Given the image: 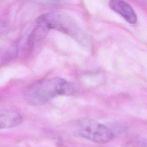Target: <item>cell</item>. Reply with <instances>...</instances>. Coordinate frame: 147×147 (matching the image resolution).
<instances>
[{"label": "cell", "mask_w": 147, "mask_h": 147, "mask_svg": "<svg viewBox=\"0 0 147 147\" xmlns=\"http://www.w3.org/2000/svg\"><path fill=\"white\" fill-rule=\"evenodd\" d=\"M74 91L72 84L59 77L47 78L30 86L25 91L26 101L40 105L60 95H71Z\"/></svg>", "instance_id": "obj_1"}, {"label": "cell", "mask_w": 147, "mask_h": 147, "mask_svg": "<svg viewBox=\"0 0 147 147\" xmlns=\"http://www.w3.org/2000/svg\"><path fill=\"white\" fill-rule=\"evenodd\" d=\"M74 128L79 136L99 144L107 142L114 137V134L109 127L90 118L76 120Z\"/></svg>", "instance_id": "obj_2"}, {"label": "cell", "mask_w": 147, "mask_h": 147, "mask_svg": "<svg viewBox=\"0 0 147 147\" xmlns=\"http://www.w3.org/2000/svg\"><path fill=\"white\" fill-rule=\"evenodd\" d=\"M38 24L44 25L47 29H53L70 36L79 38L80 30L76 24L68 15L53 13L43 15L37 20Z\"/></svg>", "instance_id": "obj_3"}, {"label": "cell", "mask_w": 147, "mask_h": 147, "mask_svg": "<svg viewBox=\"0 0 147 147\" xmlns=\"http://www.w3.org/2000/svg\"><path fill=\"white\" fill-rule=\"evenodd\" d=\"M110 8L121 16L128 23L134 24L137 22L136 14L132 7L123 0H110Z\"/></svg>", "instance_id": "obj_4"}, {"label": "cell", "mask_w": 147, "mask_h": 147, "mask_svg": "<svg viewBox=\"0 0 147 147\" xmlns=\"http://www.w3.org/2000/svg\"><path fill=\"white\" fill-rule=\"evenodd\" d=\"M22 121V116L18 111L11 109H0V129L17 126Z\"/></svg>", "instance_id": "obj_5"}, {"label": "cell", "mask_w": 147, "mask_h": 147, "mask_svg": "<svg viewBox=\"0 0 147 147\" xmlns=\"http://www.w3.org/2000/svg\"><path fill=\"white\" fill-rule=\"evenodd\" d=\"M14 54H17L16 51L11 52L9 51H5L0 49V65L6 62Z\"/></svg>", "instance_id": "obj_6"}, {"label": "cell", "mask_w": 147, "mask_h": 147, "mask_svg": "<svg viewBox=\"0 0 147 147\" xmlns=\"http://www.w3.org/2000/svg\"><path fill=\"white\" fill-rule=\"evenodd\" d=\"M7 24L5 22L0 20V33H3L7 30Z\"/></svg>", "instance_id": "obj_7"}]
</instances>
